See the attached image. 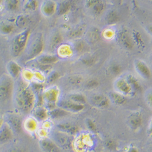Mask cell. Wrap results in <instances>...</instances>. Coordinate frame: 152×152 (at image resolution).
<instances>
[{
  "label": "cell",
  "instance_id": "53",
  "mask_svg": "<svg viewBox=\"0 0 152 152\" xmlns=\"http://www.w3.org/2000/svg\"><path fill=\"white\" fill-rule=\"evenodd\" d=\"M12 152H23V151H21V150H14Z\"/></svg>",
  "mask_w": 152,
  "mask_h": 152
},
{
  "label": "cell",
  "instance_id": "20",
  "mask_svg": "<svg viewBox=\"0 0 152 152\" xmlns=\"http://www.w3.org/2000/svg\"><path fill=\"white\" fill-rule=\"evenodd\" d=\"M40 146L46 152H61L60 148L51 139L44 138L40 142Z\"/></svg>",
  "mask_w": 152,
  "mask_h": 152
},
{
  "label": "cell",
  "instance_id": "3",
  "mask_svg": "<svg viewBox=\"0 0 152 152\" xmlns=\"http://www.w3.org/2000/svg\"><path fill=\"white\" fill-rule=\"evenodd\" d=\"M46 42L42 33L31 34L26 49L25 50L26 58L28 61L35 60L44 53Z\"/></svg>",
  "mask_w": 152,
  "mask_h": 152
},
{
  "label": "cell",
  "instance_id": "35",
  "mask_svg": "<svg viewBox=\"0 0 152 152\" xmlns=\"http://www.w3.org/2000/svg\"><path fill=\"white\" fill-rule=\"evenodd\" d=\"M39 7V2L38 0H27L24 5V9L28 11H35Z\"/></svg>",
  "mask_w": 152,
  "mask_h": 152
},
{
  "label": "cell",
  "instance_id": "24",
  "mask_svg": "<svg viewBox=\"0 0 152 152\" xmlns=\"http://www.w3.org/2000/svg\"><path fill=\"white\" fill-rule=\"evenodd\" d=\"M106 9V4L104 3L103 0H101V1L96 3L95 5H94L93 7H91L88 10L90 11V12L93 15L96 17H99L105 13Z\"/></svg>",
  "mask_w": 152,
  "mask_h": 152
},
{
  "label": "cell",
  "instance_id": "36",
  "mask_svg": "<svg viewBox=\"0 0 152 152\" xmlns=\"http://www.w3.org/2000/svg\"><path fill=\"white\" fill-rule=\"evenodd\" d=\"M100 85L99 81L96 79H91L84 82V86L86 90H91L97 88Z\"/></svg>",
  "mask_w": 152,
  "mask_h": 152
},
{
  "label": "cell",
  "instance_id": "7",
  "mask_svg": "<svg viewBox=\"0 0 152 152\" xmlns=\"http://www.w3.org/2000/svg\"><path fill=\"white\" fill-rule=\"evenodd\" d=\"M6 122L10 126L14 133L20 134L22 133L23 121L21 117L16 113H7L6 116Z\"/></svg>",
  "mask_w": 152,
  "mask_h": 152
},
{
  "label": "cell",
  "instance_id": "38",
  "mask_svg": "<svg viewBox=\"0 0 152 152\" xmlns=\"http://www.w3.org/2000/svg\"><path fill=\"white\" fill-rule=\"evenodd\" d=\"M96 58L91 56H85L81 58V62L84 65L87 66H91L94 65L96 63Z\"/></svg>",
  "mask_w": 152,
  "mask_h": 152
},
{
  "label": "cell",
  "instance_id": "39",
  "mask_svg": "<svg viewBox=\"0 0 152 152\" xmlns=\"http://www.w3.org/2000/svg\"><path fill=\"white\" fill-rule=\"evenodd\" d=\"M69 82L75 86H79L84 83V79L80 75H74L69 79Z\"/></svg>",
  "mask_w": 152,
  "mask_h": 152
},
{
  "label": "cell",
  "instance_id": "51",
  "mask_svg": "<svg viewBox=\"0 0 152 152\" xmlns=\"http://www.w3.org/2000/svg\"><path fill=\"white\" fill-rule=\"evenodd\" d=\"M3 120H2V119L0 118V127H1V125L3 124Z\"/></svg>",
  "mask_w": 152,
  "mask_h": 152
},
{
  "label": "cell",
  "instance_id": "40",
  "mask_svg": "<svg viewBox=\"0 0 152 152\" xmlns=\"http://www.w3.org/2000/svg\"><path fill=\"white\" fill-rule=\"evenodd\" d=\"M110 71L113 75L118 76L122 73V68L118 63H113L110 67Z\"/></svg>",
  "mask_w": 152,
  "mask_h": 152
},
{
  "label": "cell",
  "instance_id": "48",
  "mask_svg": "<svg viewBox=\"0 0 152 152\" xmlns=\"http://www.w3.org/2000/svg\"><path fill=\"white\" fill-rule=\"evenodd\" d=\"M145 30L152 37V24L147 25L145 28Z\"/></svg>",
  "mask_w": 152,
  "mask_h": 152
},
{
  "label": "cell",
  "instance_id": "18",
  "mask_svg": "<svg viewBox=\"0 0 152 152\" xmlns=\"http://www.w3.org/2000/svg\"><path fill=\"white\" fill-rule=\"evenodd\" d=\"M63 37L58 32H55L50 35L49 37L48 43V48L49 50H54L57 49L63 43Z\"/></svg>",
  "mask_w": 152,
  "mask_h": 152
},
{
  "label": "cell",
  "instance_id": "6",
  "mask_svg": "<svg viewBox=\"0 0 152 152\" xmlns=\"http://www.w3.org/2000/svg\"><path fill=\"white\" fill-rule=\"evenodd\" d=\"M56 104L57 107L65 110L70 113H80L85 108V105L75 103L68 99H59Z\"/></svg>",
  "mask_w": 152,
  "mask_h": 152
},
{
  "label": "cell",
  "instance_id": "22",
  "mask_svg": "<svg viewBox=\"0 0 152 152\" xmlns=\"http://www.w3.org/2000/svg\"><path fill=\"white\" fill-rule=\"evenodd\" d=\"M74 53L77 54H83L86 52L89 49V47L87 43L81 39L74 40L73 45L72 46Z\"/></svg>",
  "mask_w": 152,
  "mask_h": 152
},
{
  "label": "cell",
  "instance_id": "28",
  "mask_svg": "<svg viewBox=\"0 0 152 152\" xmlns=\"http://www.w3.org/2000/svg\"><path fill=\"white\" fill-rule=\"evenodd\" d=\"M3 4L6 10L9 12H16L20 7L21 0H4Z\"/></svg>",
  "mask_w": 152,
  "mask_h": 152
},
{
  "label": "cell",
  "instance_id": "52",
  "mask_svg": "<svg viewBox=\"0 0 152 152\" xmlns=\"http://www.w3.org/2000/svg\"><path fill=\"white\" fill-rule=\"evenodd\" d=\"M150 60L151 63H152V53H151V56H150Z\"/></svg>",
  "mask_w": 152,
  "mask_h": 152
},
{
  "label": "cell",
  "instance_id": "50",
  "mask_svg": "<svg viewBox=\"0 0 152 152\" xmlns=\"http://www.w3.org/2000/svg\"><path fill=\"white\" fill-rule=\"evenodd\" d=\"M126 152H138V150L136 148H135L134 147H132L128 149V150L126 151Z\"/></svg>",
  "mask_w": 152,
  "mask_h": 152
},
{
  "label": "cell",
  "instance_id": "41",
  "mask_svg": "<svg viewBox=\"0 0 152 152\" xmlns=\"http://www.w3.org/2000/svg\"><path fill=\"white\" fill-rule=\"evenodd\" d=\"M132 38H133L134 43H136L137 44H138L139 45H142L144 43L143 38H142V35H141V34L139 32L136 31V32H133V35Z\"/></svg>",
  "mask_w": 152,
  "mask_h": 152
},
{
  "label": "cell",
  "instance_id": "15",
  "mask_svg": "<svg viewBox=\"0 0 152 152\" xmlns=\"http://www.w3.org/2000/svg\"><path fill=\"white\" fill-rule=\"evenodd\" d=\"M14 132L7 123L3 122L0 127V145L6 144L12 141Z\"/></svg>",
  "mask_w": 152,
  "mask_h": 152
},
{
  "label": "cell",
  "instance_id": "4",
  "mask_svg": "<svg viewBox=\"0 0 152 152\" xmlns=\"http://www.w3.org/2000/svg\"><path fill=\"white\" fill-rule=\"evenodd\" d=\"M15 83L8 74L0 77V104H5L13 100Z\"/></svg>",
  "mask_w": 152,
  "mask_h": 152
},
{
  "label": "cell",
  "instance_id": "17",
  "mask_svg": "<svg viewBox=\"0 0 152 152\" xmlns=\"http://www.w3.org/2000/svg\"><path fill=\"white\" fill-rule=\"evenodd\" d=\"M60 91L57 86L50 87L45 91L44 98L48 104H57L59 99Z\"/></svg>",
  "mask_w": 152,
  "mask_h": 152
},
{
  "label": "cell",
  "instance_id": "27",
  "mask_svg": "<svg viewBox=\"0 0 152 152\" xmlns=\"http://www.w3.org/2000/svg\"><path fill=\"white\" fill-rule=\"evenodd\" d=\"M15 24L8 21L0 23V34L4 35H8L13 33L15 30Z\"/></svg>",
  "mask_w": 152,
  "mask_h": 152
},
{
  "label": "cell",
  "instance_id": "2",
  "mask_svg": "<svg viewBox=\"0 0 152 152\" xmlns=\"http://www.w3.org/2000/svg\"><path fill=\"white\" fill-rule=\"evenodd\" d=\"M31 34L30 29L25 28L13 37L10 44V51L12 56L17 58L25 52Z\"/></svg>",
  "mask_w": 152,
  "mask_h": 152
},
{
  "label": "cell",
  "instance_id": "5",
  "mask_svg": "<svg viewBox=\"0 0 152 152\" xmlns=\"http://www.w3.org/2000/svg\"><path fill=\"white\" fill-rule=\"evenodd\" d=\"M51 139L60 148L69 149L71 147L72 143V136L66 133L57 130L52 133Z\"/></svg>",
  "mask_w": 152,
  "mask_h": 152
},
{
  "label": "cell",
  "instance_id": "14",
  "mask_svg": "<svg viewBox=\"0 0 152 152\" xmlns=\"http://www.w3.org/2000/svg\"><path fill=\"white\" fill-rule=\"evenodd\" d=\"M127 124L132 130H138L143 124V118L141 114L138 111L132 113L127 118Z\"/></svg>",
  "mask_w": 152,
  "mask_h": 152
},
{
  "label": "cell",
  "instance_id": "45",
  "mask_svg": "<svg viewBox=\"0 0 152 152\" xmlns=\"http://www.w3.org/2000/svg\"><path fill=\"white\" fill-rule=\"evenodd\" d=\"M23 77H24L25 80H29L34 78V73L32 72L29 70L24 71L23 72Z\"/></svg>",
  "mask_w": 152,
  "mask_h": 152
},
{
  "label": "cell",
  "instance_id": "29",
  "mask_svg": "<svg viewBox=\"0 0 152 152\" xmlns=\"http://www.w3.org/2000/svg\"><path fill=\"white\" fill-rule=\"evenodd\" d=\"M121 20L120 15L115 10H110L105 18L106 23L109 26H113L119 22Z\"/></svg>",
  "mask_w": 152,
  "mask_h": 152
},
{
  "label": "cell",
  "instance_id": "16",
  "mask_svg": "<svg viewBox=\"0 0 152 152\" xmlns=\"http://www.w3.org/2000/svg\"><path fill=\"white\" fill-rule=\"evenodd\" d=\"M7 74L14 80H18L23 72L21 66L14 60H10L7 63Z\"/></svg>",
  "mask_w": 152,
  "mask_h": 152
},
{
  "label": "cell",
  "instance_id": "32",
  "mask_svg": "<svg viewBox=\"0 0 152 152\" xmlns=\"http://www.w3.org/2000/svg\"><path fill=\"white\" fill-rule=\"evenodd\" d=\"M126 80L128 81V82L130 83V86L133 88V90L134 91L136 92H139L141 91L142 90V86L139 82V81L137 80V79L135 77V76L132 75V74H129L126 75V77H125Z\"/></svg>",
  "mask_w": 152,
  "mask_h": 152
},
{
  "label": "cell",
  "instance_id": "54",
  "mask_svg": "<svg viewBox=\"0 0 152 152\" xmlns=\"http://www.w3.org/2000/svg\"><path fill=\"white\" fill-rule=\"evenodd\" d=\"M3 1H4V0H0V5L3 3Z\"/></svg>",
  "mask_w": 152,
  "mask_h": 152
},
{
  "label": "cell",
  "instance_id": "42",
  "mask_svg": "<svg viewBox=\"0 0 152 152\" xmlns=\"http://www.w3.org/2000/svg\"><path fill=\"white\" fill-rule=\"evenodd\" d=\"M59 77V74L56 71H53L49 74V75L48 77V82L53 83L56 81Z\"/></svg>",
  "mask_w": 152,
  "mask_h": 152
},
{
  "label": "cell",
  "instance_id": "9",
  "mask_svg": "<svg viewBox=\"0 0 152 152\" xmlns=\"http://www.w3.org/2000/svg\"><path fill=\"white\" fill-rule=\"evenodd\" d=\"M117 39L121 46L127 50H132L134 48V42L132 37L126 31L120 30L117 34Z\"/></svg>",
  "mask_w": 152,
  "mask_h": 152
},
{
  "label": "cell",
  "instance_id": "26",
  "mask_svg": "<svg viewBox=\"0 0 152 152\" xmlns=\"http://www.w3.org/2000/svg\"><path fill=\"white\" fill-rule=\"evenodd\" d=\"M71 4L68 0H63L59 3H57V15L60 16H63L68 14L71 10Z\"/></svg>",
  "mask_w": 152,
  "mask_h": 152
},
{
  "label": "cell",
  "instance_id": "43",
  "mask_svg": "<svg viewBox=\"0 0 152 152\" xmlns=\"http://www.w3.org/2000/svg\"><path fill=\"white\" fill-rule=\"evenodd\" d=\"M145 101L148 107L152 110V91H148L146 93Z\"/></svg>",
  "mask_w": 152,
  "mask_h": 152
},
{
  "label": "cell",
  "instance_id": "34",
  "mask_svg": "<svg viewBox=\"0 0 152 152\" xmlns=\"http://www.w3.org/2000/svg\"><path fill=\"white\" fill-rule=\"evenodd\" d=\"M57 53L59 57H66L70 56L74 53V50L72 46L66 44H61L57 48Z\"/></svg>",
  "mask_w": 152,
  "mask_h": 152
},
{
  "label": "cell",
  "instance_id": "46",
  "mask_svg": "<svg viewBox=\"0 0 152 152\" xmlns=\"http://www.w3.org/2000/svg\"><path fill=\"white\" fill-rule=\"evenodd\" d=\"M104 35L106 38V39H112L113 37H114V35H115V32H114V31H113L112 30L107 29L104 32Z\"/></svg>",
  "mask_w": 152,
  "mask_h": 152
},
{
  "label": "cell",
  "instance_id": "37",
  "mask_svg": "<svg viewBox=\"0 0 152 152\" xmlns=\"http://www.w3.org/2000/svg\"><path fill=\"white\" fill-rule=\"evenodd\" d=\"M28 18L23 15H18L15 20V26L19 28H24L25 29V26L27 25Z\"/></svg>",
  "mask_w": 152,
  "mask_h": 152
},
{
  "label": "cell",
  "instance_id": "21",
  "mask_svg": "<svg viewBox=\"0 0 152 152\" xmlns=\"http://www.w3.org/2000/svg\"><path fill=\"white\" fill-rule=\"evenodd\" d=\"M86 29V26H83V25L75 26L69 31V32L67 33V37L69 39L74 40L81 39V37L85 33Z\"/></svg>",
  "mask_w": 152,
  "mask_h": 152
},
{
  "label": "cell",
  "instance_id": "23",
  "mask_svg": "<svg viewBox=\"0 0 152 152\" xmlns=\"http://www.w3.org/2000/svg\"><path fill=\"white\" fill-rule=\"evenodd\" d=\"M109 99L113 103L117 105H123L127 102V98L126 96L116 92H111L109 94Z\"/></svg>",
  "mask_w": 152,
  "mask_h": 152
},
{
  "label": "cell",
  "instance_id": "31",
  "mask_svg": "<svg viewBox=\"0 0 152 152\" xmlns=\"http://www.w3.org/2000/svg\"><path fill=\"white\" fill-rule=\"evenodd\" d=\"M68 99L75 103L82 105H85L87 102V98L86 96L80 93H74L69 94L68 96Z\"/></svg>",
  "mask_w": 152,
  "mask_h": 152
},
{
  "label": "cell",
  "instance_id": "13",
  "mask_svg": "<svg viewBox=\"0 0 152 152\" xmlns=\"http://www.w3.org/2000/svg\"><path fill=\"white\" fill-rule=\"evenodd\" d=\"M35 60L41 66H50L57 63L60 60V57L52 53H43Z\"/></svg>",
  "mask_w": 152,
  "mask_h": 152
},
{
  "label": "cell",
  "instance_id": "49",
  "mask_svg": "<svg viewBox=\"0 0 152 152\" xmlns=\"http://www.w3.org/2000/svg\"><path fill=\"white\" fill-rule=\"evenodd\" d=\"M148 132L150 134H152V118L149 122L148 127Z\"/></svg>",
  "mask_w": 152,
  "mask_h": 152
},
{
  "label": "cell",
  "instance_id": "8",
  "mask_svg": "<svg viewBox=\"0 0 152 152\" xmlns=\"http://www.w3.org/2000/svg\"><path fill=\"white\" fill-rule=\"evenodd\" d=\"M114 86L115 88V91L126 97L133 96L135 93L126 78L118 77L114 83Z\"/></svg>",
  "mask_w": 152,
  "mask_h": 152
},
{
  "label": "cell",
  "instance_id": "1",
  "mask_svg": "<svg viewBox=\"0 0 152 152\" xmlns=\"http://www.w3.org/2000/svg\"><path fill=\"white\" fill-rule=\"evenodd\" d=\"M36 96L33 88L24 81L15 83L13 102L17 109L23 114L32 111L36 104Z\"/></svg>",
  "mask_w": 152,
  "mask_h": 152
},
{
  "label": "cell",
  "instance_id": "19",
  "mask_svg": "<svg viewBox=\"0 0 152 152\" xmlns=\"http://www.w3.org/2000/svg\"><path fill=\"white\" fill-rule=\"evenodd\" d=\"M56 128L57 130L71 136L77 134L79 132L78 126L70 122H60L57 124Z\"/></svg>",
  "mask_w": 152,
  "mask_h": 152
},
{
  "label": "cell",
  "instance_id": "33",
  "mask_svg": "<svg viewBox=\"0 0 152 152\" xmlns=\"http://www.w3.org/2000/svg\"><path fill=\"white\" fill-rule=\"evenodd\" d=\"M38 127V121L34 118H29L23 122V128L28 132L32 133L35 132Z\"/></svg>",
  "mask_w": 152,
  "mask_h": 152
},
{
  "label": "cell",
  "instance_id": "11",
  "mask_svg": "<svg viewBox=\"0 0 152 152\" xmlns=\"http://www.w3.org/2000/svg\"><path fill=\"white\" fill-rule=\"evenodd\" d=\"M90 104L94 107L104 109L109 107L110 100L104 94L97 93L92 95L90 98Z\"/></svg>",
  "mask_w": 152,
  "mask_h": 152
},
{
  "label": "cell",
  "instance_id": "10",
  "mask_svg": "<svg viewBox=\"0 0 152 152\" xmlns=\"http://www.w3.org/2000/svg\"><path fill=\"white\" fill-rule=\"evenodd\" d=\"M57 3L54 0H43L40 4V10L42 15L50 17L57 13Z\"/></svg>",
  "mask_w": 152,
  "mask_h": 152
},
{
  "label": "cell",
  "instance_id": "25",
  "mask_svg": "<svg viewBox=\"0 0 152 152\" xmlns=\"http://www.w3.org/2000/svg\"><path fill=\"white\" fill-rule=\"evenodd\" d=\"M32 113L33 118H34L38 122L45 121L49 116V111L43 107L35 108L33 110Z\"/></svg>",
  "mask_w": 152,
  "mask_h": 152
},
{
  "label": "cell",
  "instance_id": "30",
  "mask_svg": "<svg viewBox=\"0 0 152 152\" xmlns=\"http://www.w3.org/2000/svg\"><path fill=\"white\" fill-rule=\"evenodd\" d=\"M70 113L68 112L67 111L63 110L62 108H60L59 107L54 108L51 111H49V115L50 117H51L53 119H60L67 116L69 115Z\"/></svg>",
  "mask_w": 152,
  "mask_h": 152
},
{
  "label": "cell",
  "instance_id": "44",
  "mask_svg": "<svg viewBox=\"0 0 152 152\" xmlns=\"http://www.w3.org/2000/svg\"><path fill=\"white\" fill-rule=\"evenodd\" d=\"M100 1H101V0H85V6L87 9H90Z\"/></svg>",
  "mask_w": 152,
  "mask_h": 152
},
{
  "label": "cell",
  "instance_id": "47",
  "mask_svg": "<svg viewBox=\"0 0 152 152\" xmlns=\"http://www.w3.org/2000/svg\"><path fill=\"white\" fill-rule=\"evenodd\" d=\"M88 129H90L92 130H95V125L93 123V121H91V120H88V122L86 123Z\"/></svg>",
  "mask_w": 152,
  "mask_h": 152
},
{
  "label": "cell",
  "instance_id": "12",
  "mask_svg": "<svg viewBox=\"0 0 152 152\" xmlns=\"http://www.w3.org/2000/svg\"><path fill=\"white\" fill-rule=\"evenodd\" d=\"M136 71L144 79H149L151 77V71L147 63L142 60H136L134 62Z\"/></svg>",
  "mask_w": 152,
  "mask_h": 152
}]
</instances>
